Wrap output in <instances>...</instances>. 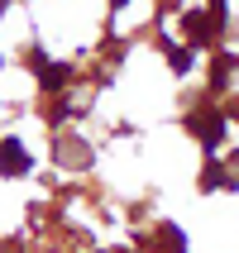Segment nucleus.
Returning a JSON list of instances; mask_svg holds the SVG:
<instances>
[{
  "instance_id": "nucleus-1",
  "label": "nucleus",
  "mask_w": 239,
  "mask_h": 253,
  "mask_svg": "<svg viewBox=\"0 0 239 253\" xmlns=\"http://www.w3.org/2000/svg\"><path fill=\"white\" fill-rule=\"evenodd\" d=\"M29 172V153L19 139H0V177H19Z\"/></svg>"
},
{
  "instance_id": "nucleus-2",
  "label": "nucleus",
  "mask_w": 239,
  "mask_h": 253,
  "mask_svg": "<svg viewBox=\"0 0 239 253\" xmlns=\"http://www.w3.org/2000/svg\"><path fill=\"white\" fill-rule=\"evenodd\" d=\"M34 67H39V82L43 86H62V82H67V67H62V62H48L43 53H34Z\"/></svg>"
},
{
  "instance_id": "nucleus-3",
  "label": "nucleus",
  "mask_w": 239,
  "mask_h": 253,
  "mask_svg": "<svg viewBox=\"0 0 239 253\" xmlns=\"http://www.w3.org/2000/svg\"><path fill=\"white\" fill-rule=\"evenodd\" d=\"M206 29H211L206 14H187V34H191V43H206Z\"/></svg>"
}]
</instances>
